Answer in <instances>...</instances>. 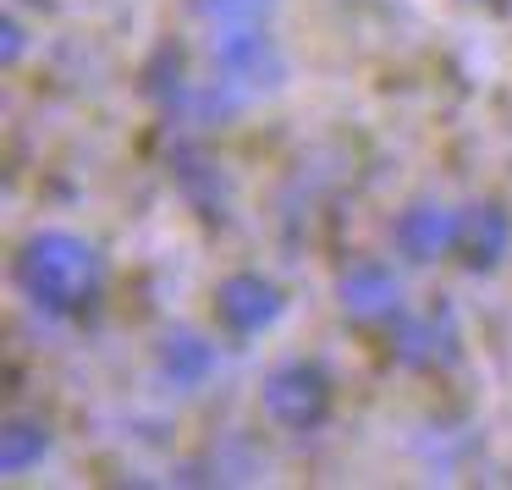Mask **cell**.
Instances as JSON below:
<instances>
[{"label": "cell", "mask_w": 512, "mask_h": 490, "mask_svg": "<svg viewBox=\"0 0 512 490\" xmlns=\"http://www.w3.org/2000/svg\"><path fill=\"white\" fill-rule=\"evenodd\" d=\"M17 292L50 320H78V314L100 309L105 292V259L89 237L67 232V226H39L23 237L12 259Z\"/></svg>", "instance_id": "1"}, {"label": "cell", "mask_w": 512, "mask_h": 490, "mask_svg": "<svg viewBox=\"0 0 512 490\" xmlns=\"http://www.w3.org/2000/svg\"><path fill=\"white\" fill-rule=\"evenodd\" d=\"M210 72L215 89L232 105H248L259 94H276L287 78V61H281L276 39L265 34V23H215L210 34Z\"/></svg>", "instance_id": "2"}, {"label": "cell", "mask_w": 512, "mask_h": 490, "mask_svg": "<svg viewBox=\"0 0 512 490\" xmlns=\"http://www.w3.org/2000/svg\"><path fill=\"white\" fill-rule=\"evenodd\" d=\"M259 408H265V419L276 424V430L314 435L336 413V380H331V369L314 364V358H287V364H276L265 375Z\"/></svg>", "instance_id": "3"}, {"label": "cell", "mask_w": 512, "mask_h": 490, "mask_svg": "<svg viewBox=\"0 0 512 490\" xmlns=\"http://www.w3.org/2000/svg\"><path fill=\"white\" fill-rule=\"evenodd\" d=\"M287 314V287L265 270H232L215 287V325L232 342H254Z\"/></svg>", "instance_id": "4"}, {"label": "cell", "mask_w": 512, "mask_h": 490, "mask_svg": "<svg viewBox=\"0 0 512 490\" xmlns=\"http://www.w3.org/2000/svg\"><path fill=\"white\" fill-rule=\"evenodd\" d=\"M386 347L402 369L413 375H446V369L463 358V331H457L452 309H430V314H408L386 325Z\"/></svg>", "instance_id": "5"}, {"label": "cell", "mask_w": 512, "mask_h": 490, "mask_svg": "<svg viewBox=\"0 0 512 490\" xmlns=\"http://www.w3.org/2000/svg\"><path fill=\"white\" fill-rule=\"evenodd\" d=\"M512 254V210L501 199H468L457 210V248L452 259L468 276H496Z\"/></svg>", "instance_id": "6"}, {"label": "cell", "mask_w": 512, "mask_h": 490, "mask_svg": "<svg viewBox=\"0 0 512 490\" xmlns=\"http://www.w3.org/2000/svg\"><path fill=\"white\" fill-rule=\"evenodd\" d=\"M336 303L353 325H391L402 314V281L386 259H353L336 276Z\"/></svg>", "instance_id": "7"}, {"label": "cell", "mask_w": 512, "mask_h": 490, "mask_svg": "<svg viewBox=\"0 0 512 490\" xmlns=\"http://www.w3.org/2000/svg\"><path fill=\"white\" fill-rule=\"evenodd\" d=\"M144 100L155 105L166 122L199 127V116H204V83L188 78V56H182V45H160L155 56H149V67H144Z\"/></svg>", "instance_id": "8"}, {"label": "cell", "mask_w": 512, "mask_h": 490, "mask_svg": "<svg viewBox=\"0 0 512 490\" xmlns=\"http://www.w3.org/2000/svg\"><path fill=\"white\" fill-rule=\"evenodd\" d=\"M391 243L408 265H435L457 248V210H446L441 199H413L391 221Z\"/></svg>", "instance_id": "9"}, {"label": "cell", "mask_w": 512, "mask_h": 490, "mask_svg": "<svg viewBox=\"0 0 512 490\" xmlns=\"http://www.w3.org/2000/svg\"><path fill=\"white\" fill-rule=\"evenodd\" d=\"M155 369L171 391H199L215 375V342L193 325H166L155 347Z\"/></svg>", "instance_id": "10"}, {"label": "cell", "mask_w": 512, "mask_h": 490, "mask_svg": "<svg viewBox=\"0 0 512 490\" xmlns=\"http://www.w3.org/2000/svg\"><path fill=\"white\" fill-rule=\"evenodd\" d=\"M166 160H171V182L182 188V199H188L193 210L204 215V221H210V215L221 221V210H226V182H221V171H215V160L204 155L193 138H177Z\"/></svg>", "instance_id": "11"}, {"label": "cell", "mask_w": 512, "mask_h": 490, "mask_svg": "<svg viewBox=\"0 0 512 490\" xmlns=\"http://www.w3.org/2000/svg\"><path fill=\"white\" fill-rule=\"evenodd\" d=\"M50 457V424L34 419V413H12L6 430H0V474H34L39 463Z\"/></svg>", "instance_id": "12"}, {"label": "cell", "mask_w": 512, "mask_h": 490, "mask_svg": "<svg viewBox=\"0 0 512 490\" xmlns=\"http://www.w3.org/2000/svg\"><path fill=\"white\" fill-rule=\"evenodd\" d=\"M193 12L204 23H265L276 12V0H193Z\"/></svg>", "instance_id": "13"}, {"label": "cell", "mask_w": 512, "mask_h": 490, "mask_svg": "<svg viewBox=\"0 0 512 490\" xmlns=\"http://www.w3.org/2000/svg\"><path fill=\"white\" fill-rule=\"evenodd\" d=\"M23 50H28V34H23V23L6 12V17H0V56H6V67H17V61H23Z\"/></svg>", "instance_id": "14"}, {"label": "cell", "mask_w": 512, "mask_h": 490, "mask_svg": "<svg viewBox=\"0 0 512 490\" xmlns=\"http://www.w3.org/2000/svg\"><path fill=\"white\" fill-rule=\"evenodd\" d=\"M468 6H479V12H490V17H507L512 12V0H468Z\"/></svg>", "instance_id": "15"}, {"label": "cell", "mask_w": 512, "mask_h": 490, "mask_svg": "<svg viewBox=\"0 0 512 490\" xmlns=\"http://www.w3.org/2000/svg\"><path fill=\"white\" fill-rule=\"evenodd\" d=\"M34 6H45V0H34Z\"/></svg>", "instance_id": "16"}]
</instances>
